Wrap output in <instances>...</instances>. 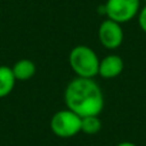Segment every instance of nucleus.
<instances>
[{
  "instance_id": "nucleus-1",
  "label": "nucleus",
  "mask_w": 146,
  "mask_h": 146,
  "mask_svg": "<svg viewBox=\"0 0 146 146\" xmlns=\"http://www.w3.org/2000/svg\"><path fill=\"white\" fill-rule=\"evenodd\" d=\"M64 101L67 108L81 118L99 115L104 109L103 90L94 78H73L64 91Z\"/></svg>"
},
{
  "instance_id": "nucleus-2",
  "label": "nucleus",
  "mask_w": 146,
  "mask_h": 146,
  "mask_svg": "<svg viewBox=\"0 0 146 146\" xmlns=\"http://www.w3.org/2000/svg\"><path fill=\"white\" fill-rule=\"evenodd\" d=\"M69 67L77 77L94 78L99 74V59L98 54L86 45H77L71 50L68 56Z\"/></svg>"
},
{
  "instance_id": "nucleus-3",
  "label": "nucleus",
  "mask_w": 146,
  "mask_h": 146,
  "mask_svg": "<svg viewBox=\"0 0 146 146\" xmlns=\"http://www.w3.org/2000/svg\"><path fill=\"white\" fill-rule=\"evenodd\" d=\"M81 117L66 108L53 114L50 119V128L55 136L60 139H71L81 132Z\"/></svg>"
},
{
  "instance_id": "nucleus-4",
  "label": "nucleus",
  "mask_w": 146,
  "mask_h": 146,
  "mask_svg": "<svg viewBox=\"0 0 146 146\" xmlns=\"http://www.w3.org/2000/svg\"><path fill=\"white\" fill-rule=\"evenodd\" d=\"M141 9V0H106L104 13L106 18L121 25L137 17Z\"/></svg>"
},
{
  "instance_id": "nucleus-5",
  "label": "nucleus",
  "mask_w": 146,
  "mask_h": 146,
  "mask_svg": "<svg viewBox=\"0 0 146 146\" xmlns=\"http://www.w3.org/2000/svg\"><path fill=\"white\" fill-rule=\"evenodd\" d=\"M98 36L100 44L108 50H115L122 45L124 38V33L122 30V25L118 22L106 18L100 23L98 30Z\"/></svg>"
},
{
  "instance_id": "nucleus-6",
  "label": "nucleus",
  "mask_w": 146,
  "mask_h": 146,
  "mask_svg": "<svg viewBox=\"0 0 146 146\" xmlns=\"http://www.w3.org/2000/svg\"><path fill=\"white\" fill-rule=\"evenodd\" d=\"M124 69V62L117 54H110L105 58L100 59L99 64V76L106 80L115 78L123 72Z\"/></svg>"
},
{
  "instance_id": "nucleus-7",
  "label": "nucleus",
  "mask_w": 146,
  "mask_h": 146,
  "mask_svg": "<svg viewBox=\"0 0 146 146\" xmlns=\"http://www.w3.org/2000/svg\"><path fill=\"white\" fill-rule=\"evenodd\" d=\"M12 71L17 81H27L35 76L36 66L31 59H19L12 67Z\"/></svg>"
},
{
  "instance_id": "nucleus-8",
  "label": "nucleus",
  "mask_w": 146,
  "mask_h": 146,
  "mask_svg": "<svg viewBox=\"0 0 146 146\" xmlns=\"http://www.w3.org/2000/svg\"><path fill=\"white\" fill-rule=\"evenodd\" d=\"M15 77L12 68L8 66H0V99L12 94L15 86Z\"/></svg>"
},
{
  "instance_id": "nucleus-9",
  "label": "nucleus",
  "mask_w": 146,
  "mask_h": 146,
  "mask_svg": "<svg viewBox=\"0 0 146 146\" xmlns=\"http://www.w3.org/2000/svg\"><path fill=\"white\" fill-rule=\"evenodd\" d=\"M101 129V121L99 115H87L81 119V132L86 135H96Z\"/></svg>"
},
{
  "instance_id": "nucleus-10",
  "label": "nucleus",
  "mask_w": 146,
  "mask_h": 146,
  "mask_svg": "<svg viewBox=\"0 0 146 146\" xmlns=\"http://www.w3.org/2000/svg\"><path fill=\"white\" fill-rule=\"evenodd\" d=\"M137 21H139V26L142 31L146 33V4L140 9L139 14H137Z\"/></svg>"
},
{
  "instance_id": "nucleus-11",
  "label": "nucleus",
  "mask_w": 146,
  "mask_h": 146,
  "mask_svg": "<svg viewBox=\"0 0 146 146\" xmlns=\"http://www.w3.org/2000/svg\"><path fill=\"white\" fill-rule=\"evenodd\" d=\"M117 146H137V145L133 144V142H129V141H123V142H119Z\"/></svg>"
},
{
  "instance_id": "nucleus-12",
  "label": "nucleus",
  "mask_w": 146,
  "mask_h": 146,
  "mask_svg": "<svg viewBox=\"0 0 146 146\" xmlns=\"http://www.w3.org/2000/svg\"><path fill=\"white\" fill-rule=\"evenodd\" d=\"M144 1H145V3H146V0H144Z\"/></svg>"
}]
</instances>
